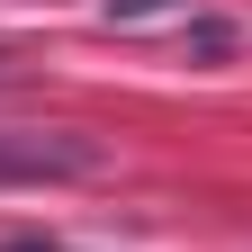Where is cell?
I'll return each instance as SVG.
<instances>
[{"label":"cell","instance_id":"obj_1","mask_svg":"<svg viewBox=\"0 0 252 252\" xmlns=\"http://www.w3.org/2000/svg\"><path fill=\"white\" fill-rule=\"evenodd\" d=\"M108 171V153L90 135H36V126H0V180H90Z\"/></svg>","mask_w":252,"mask_h":252},{"label":"cell","instance_id":"obj_2","mask_svg":"<svg viewBox=\"0 0 252 252\" xmlns=\"http://www.w3.org/2000/svg\"><path fill=\"white\" fill-rule=\"evenodd\" d=\"M108 9H126V18H135V9H153V0H108Z\"/></svg>","mask_w":252,"mask_h":252}]
</instances>
